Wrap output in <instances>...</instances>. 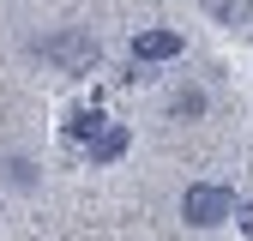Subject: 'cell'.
Instances as JSON below:
<instances>
[{
  "instance_id": "2",
  "label": "cell",
  "mask_w": 253,
  "mask_h": 241,
  "mask_svg": "<svg viewBox=\"0 0 253 241\" xmlns=\"http://www.w3.org/2000/svg\"><path fill=\"white\" fill-rule=\"evenodd\" d=\"M42 60H54L60 73H79V67H97V37H84V30H60V37H42L37 42Z\"/></svg>"
},
{
  "instance_id": "1",
  "label": "cell",
  "mask_w": 253,
  "mask_h": 241,
  "mask_svg": "<svg viewBox=\"0 0 253 241\" xmlns=\"http://www.w3.org/2000/svg\"><path fill=\"white\" fill-rule=\"evenodd\" d=\"M229 211H235V187H223V181H193L181 193V223L187 229H217Z\"/></svg>"
},
{
  "instance_id": "8",
  "label": "cell",
  "mask_w": 253,
  "mask_h": 241,
  "mask_svg": "<svg viewBox=\"0 0 253 241\" xmlns=\"http://www.w3.org/2000/svg\"><path fill=\"white\" fill-rule=\"evenodd\" d=\"M205 6H211L217 18H235V12H241V6H235V0H205Z\"/></svg>"
},
{
  "instance_id": "6",
  "label": "cell",
  "mask_w": 253,
  "mask_h": 241,
  "mask_svg": "<svg viewBox=\"0 0 253 241\" xmlns=\"http://www.w3.org/2000/svg\"><path fill=\"white\" fill-rule=\"evenodd\" d=\"M169 115H175V120H199V115H205V90H199V84H181L175 97H169Z\"/></svg>"
},
{
  "instance_id": "4",
  "label": "cell",
  "mask_w": 253,
  "mask_h": 241,
  "mask_svg": "<svg viewBox=\"0 0 253 241\" xmlns=\"http://www.w3.org/2000/svg\"><path fill=\"white\" fill-rule=\"evenodd\" d=\"M126 151H133V133H126V127H121V120H109V133H103L97 145H90V151H84V157H90V163H97V169H103V163H121V157H126Z\"/></svg>"
},
{
  "instance_id": "7",
  "label": "cell",
  "mask_w": 253,
  "mask_h": 241,
  "mask_svg": "<svg viewBox=\"0 0 253 241\" xmlns=\"http://www.w3.org/2000/svg\"><path fill=\"white\" fill-rule=\"evenodd\" d=\"M6 181L12 187H37V163L30 157H6Z\"/></svg>"
},
{
  "instance_id": "3",
  "label": "cell",
  "mask_w": 253,
  "mask_h": 241,
  "mask_svg": "<svg viewBox=\"0 0 253 241\" xmlns=\"http://www.w3.org/2000/svg\"><path fill=\"white\" fill-rule=\"evenodd\" d=\"M181 48H187V37H181V30H163V24H151V30H139V37H133V60H139V67L181 60Z\"/></svg>"
},
{
  "instance_id": "5",
  "label": "cell",
  "mask_w": 253,
  "mask_h": 241,
  "mask_svg": "<svg viewBox=\"0 0 253 241\" xmlns=\"http://www.w3.org/2000/svg\"><path fill=\"white\" fill-rule=\"evenodd\" d=\"M60 133H67V145H84V151H90V145H97V139L109 133V120H103L97 109H79V115H73L67 127H60Z\"/></svg>"
}]
</instances>
